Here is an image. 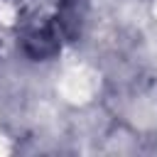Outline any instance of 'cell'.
<instances>
[{
	"mask_svg": "<svg viewBox=\"0 0 157 157\" xmlns=\"http://www.w3.org/2000/svg\"><path fill=\"white\" fill-rule=\"evenodd\" d=\"M69 22L71 12L64 7V2H56L54 7H32L20 25L22 52L32 59H52L54 54H59L61 42L71 32Z\"/></svg>",
	"mask_w": 157,
	"mask_h": 157,
	"instance_id": "6da1fadb",
	"label": "cell"
}]
</instances>
